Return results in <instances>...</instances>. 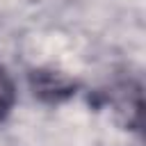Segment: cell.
Here are the masks:
<instances>
[{"label": "cell", "mask_w": 146, "mask_h": 146, "mask_svg": "<svg viewBox=\"0 0 146 146\" xmlns=\"http://www.w3.org/2000/svg\"><path fill=\"white\" fill-rule=\"evenodd\" d=\"M16 100V89L11 78L5 73V68H0V119H5L9 114V110L14 107Z\"/></svg>", "instance_id": "3957f363"}, {"label": "cell", "mask_w": 146, "mask_h": 146, "mask_svg": "<svg viewBox=\"0 0 146 146\" xmlns=\"http://www.w3.org/2000/svg\"><path fill=\"white\" fill-rule=\"evenodd\" d=\"M110 98H112V107H114L116 116L121 119V123L128 128H137L139 125V107H141L139 87L125 82V84L116 87Z\"/></svg>", "instance_id": "7a4b0ae2"}, {"label": "cell", "mask_w": 146, "mask_h": 146, "mask_svg": "<svg viewBox=\"0 0 146 146\" xmlns=\"http://www.w3.org/2000/svg\"><path fill=\"white\" fill-rule=\"evenodd\" d=\"M30 84H32L34 96H39L41 100H48V103H59L75 94V82L57 71H46V68L32 71Z\"/></svg>", "instance_id": "6da1fadb"}]
</instances>
